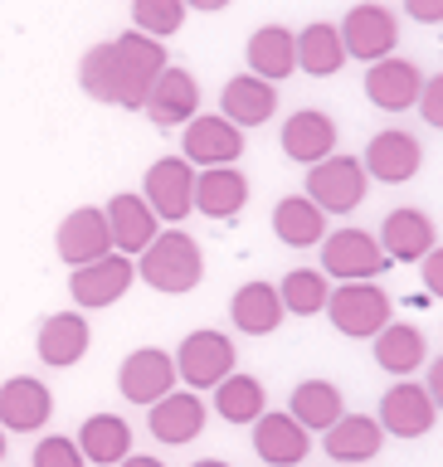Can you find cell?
Returning a JSON list of instances; mask_svg holds the SVG:
<instances>
[{
	"mask_svg": "<svg viewBox=\"0 0 443 467\" xmlns=\"http://www.w3.org/2000/svg\"><path fill=\"white\" fill-rule=\"evenodd\" d=\"M181 156L190 161L195 171H210V166H234L244 156V131L229 122V117H210V112H195L181 131Z\"/></svg>",
	"mask_w": 443,
	"mask_h": 467,
	"instance_id": "10",
	"label": "cell"
},
{
	"mask_svg": "<svg viewBox=\"0 0 443 467\" xmlns=\"http://www.w3.org/2000/svg\"><path fill=\"white\" fill-rule=\"evenodd\" d=\"M273 112H278V88L254 78V73H234L225 83V93H219V117H229L239 131L263 127Z\"/></svg>",
	"mask_w": 443,
	"mask_h": 467,
	"instance_id": "24",
	"label": "cell"
},
{
	"mask_svg": "<svg viewBox=\"0 0 443 467\" xmlns=\"http://www.w3.org/2000/svg\"><path fill=\"white\" fill-rule=\"evenodd\" d=\"M185 15H190L185 0H132V29L146 39H161V44L185 25Z\"/></svg>",
	"mask_w": 443,
	"mask_h": 467,
	"instance_id": "36",
	"label": "cell"
},
{
	"mask_svg": "<svg viewBox=\"0 0 443 467\" xmlns=\"http://www.w3.org/2000/svg\"><path fill=\"white\" fill-rule=\"evenodd\" d=\"M142 112L152 117L156 127H185L190 117L200 112V83H195V73L166 64V68L156 73V83H152V93H146Z\"/></svg>",
	"mask_w": 443,
	"mask_h": 467,
	"instance_id": "15",
	"label": "cell"
},
{
	"mask_svg": "<svg viewBox=\"0 0 443 467\" xmlns=\"http://www.w3.org/2000/svg\"><path fill=\"white\" fill-rule=\"evenodd\" d=\"M54 419V394L35 375H15L0 385V429L5 433H39Z\"/></svg>",
	"mask_w": 443,
	"mask_h": 467,
	"instance_id": "16",
	"label": "cell"
},
{
	"mask_svg": "<svg viewBox=\"0 0 443 467\" xmlns=\"http://www.w3.org/2000/svg\"><path fill=\"white\" fill-rule=\"evenodd\" d=\"M405 10L419 25H443V0H405Z\"/></svg>",
	"mask_w": 443,
	"mask_h": 467,
	"instance_id": "40",
	"label": "cell"
},
{
	"mask_svg": "<svg viewBox=\"0 0 443 467\" xmlns=\"http://www.w3.org/2000/svg\"><path fill=\"white\" fill-rule=\"evenodd\" d=\"M244 58H248V73H254V78L278 88L283 78L298 73V35H292L288 25H258L254 35H248Z\"/></svg>",
	"mask_w": 443,
	"mask_h": 467,
	"instance_id": "21",
	"label": "cell"
},
{
	"mask_svg": "<svg viewBox=\"0 0 443 467\" xmlns=\"http://www.w3.org/2000/svg\"><path fill=\"white\" fill-rule=\"evenodd\" d=\"M298 68L307 78H332L346 68V49H342V29L332 20H312L298 29Z\"/></svg>",
	"mask_w": 443,
	"mask_h": 467,
	"instance_id": "31",
	"label": "cell"
},
{
	"mask_svg": "<svg viewBox=\"0 0 443 467\" xmlns=\"http://www.w3.org/2000/svg\"><path fill=\"white\" fill-rule=\"evenodd\" d=\"M361 166L371 181L380 185H405V181H415L419 166H424V151H419V141L409 137V131L400 127H385V131H375L371 146H365V156H361Z\"/></svg>",
	"mask_w": 443,
	"mask_h": 467,
	"instance_id": "14",
	"label": "cell"
},
{
	"mask_svg": "<svg viewBox=\"0 0 443 467\" xmlns=\"http://www.w3.org/2000/svg\"><path fill=\"white\" fill-rule=\"evenodd\" d=\"M273 234L288 248H312V244L327 239L332 229H327V214H322L307 195H288V200L273 204Z\"/></svg>",
	"mask_w": 443,
	"mask_h": 467,
	"instance_id": "32",
	"label": "cell"
},
{
	"mask_svg": "<svg viewBox=\"0 0 443 467\" xmlns=\"http://www.w3.org/2000/svg\"><path fill=\"white\" fill-rule=\"evenodd\" d=\"M278 141H283V156H292L298 166H317V161H327L336 151V122L317 108H302L283 122Z\"/></svg>",
	"mask_w": 443,
	"mask_h": 467,
	"instance_id": "25",
	"label": "cell"
},
{
	"mask_svg": "<svg viewBox=\"0 0 443 467\" xmlns=\"http://www.w3.org/2000/svg\"><path fill=\"white\" fill-rule=\"evenodd\" d=\"M322 448H327L332 462H371L385 448V429H380L375 414H342L322 433Z\"/></svg>",
	"mask_w": 443,
	"mask_h": 467,
	"instance_id": "26",
	"label": "cell"
},
{
	"mask_svg": "<svg viewBox=\"0 0 443 467\" xmlns=\"http://www.w3.org/2000/svg\"><path fill=\"white\" fill-rule=\"evenodd\" d=\"M365 190H371V175H365L361 161L332 151L327 161L307 166V190H302V195L312 200L322 214H351L365 200Z\"/></svg>",
	"mask_w": 443,
	"mask_h": 467,
	"instance_id": "4",
	"label": "cell"
},
{
	"mask_svg": "<svg viewBox=\"0 0 443 467\" xmlns=\"http://www.w3.org/2000/svg\"><path fill=\"white\" fill-rule=\"evenodd\" d=\"M88 346H93V327H88L83 312H54V317H44L39 331H35V356L44 365H54V370L79 365L88 356Z\"/></svg>",
	"mask_w": 443,
	"mask_h": 467,
	"instance_id": "18",
	"label": "cell"
},
{
	"mask_svg": "<svg viewBox=\"0 0 443 467\" xmlns=\"http://www.w3.org/2000/svg\"><path fill=\"white\" fill-rule=\"evenodd\" d=\"M424 93V78L409 58L390 54V58H375L365 64V98L375 102L380 112H409Z\"/></svg>",
	"mask_w": 443,
	"mask_h": 467,
	"instance_id": "19",
	"label": "cell"
},
{
	"mask_svg": "<svg viewBox=\"0 0 443 467\" xmlns=\"http://www.w3.org/2000/svg\"><path fill=\"white\" fill-rule=\"evenodd\" d=\"M336 467H361V462H336Z\"/></svg>",
	"mask_w": 443,
	"mask_h": 467,
	"instance_id": "46",
	"label": "cell"
},
{
	"mask_svg": "<svg viewBox=\"0 0 443 467\" xmlns=\"http://www.w3.org/2000/svg\"><path fill=\"white\" fill-rule=\"evenodd\" d=\"M117 467H166V462H161V458H146V452H127Z\"/></svg>",
	"mask_w": 443,
	"mask_h": 467,
	"instance_id": "42",
	"label": "cell"
},
{
	"mask_svg": "<svg viewBox=\"0 0 443 467\" xmlns=\"http://www.w3.org/2000/svg\"><path fill=\"white\" fill-rule=\"evenodd\" d=\"M142 200L152 204L156 219L181 224V219L195 210V166H190L185 156H161L156 166H146V175H142Z\"/></svg>",
	"mask_w": 443,
	"mask_h": 467,
	"instance_id": "8",
	"label": "cell"
},
{
	"mask_svg": "<svg viewBox=\"0 0 443 467\" xmlns=\"http://www.w3.org/2000/svg\"><path fill=\"white\" fill-rule=\"evenodd\" d=\"M229 0H185V10H200V15H215V10H225Z\"/></svg>",
	"mask_w": 443,
	"mask_h": 467,
	"instance_id": "43",
	"label": "cell"
},
{
	"mask_svg": "<svg viewBox=\"0 0 443 467\" xmlns=\"http://www.w3.org/2000/svg\"><path fill=\"white\" fill-rule=\"evenodd\" d=\"M434 219L424 214V210H390L385 219H380V248H385V258L390 263H419L424 254L434 248Z\"/></svg>",
	"mask_w": 443,
	"mask_h": 467,
	"instance_id": "23",
	"label": "cell"
},
{
	"mask_svg": "<svg viewBox=\"0 0 443 467\" xmlns=\"http://www.w3.org/2000/svg\"><path fill=\"white\" fill-rule=\"evenodd\" d=\"M278 297H283L288 317H317V312H327L332 277L322 268H292L283 283H278Z\"/></svg>",
	"mask_w": 443,
	"mask_h": 467,
	"instance_id": "35",
	"label": "cell"
},
{
	"mask_svg": "<svg viewBox=\"0 0 443 467\" xmlns=\"http://www.w3.org/2000/svg\"><path fill=\"white\" fill-rule=\"evenodd\" d=\"M283 297H278L273 283H244L239 292L229 297V321L239 327L244 336H273L283 327Z\"/></svg>",
	"mask_w": 443,
	"mask_h": 467,
	"instance_id": "30",
	"label": "cell"
},
{
	"mask_svg": "<svg viewBox=\"0 0 443 467\" xmlns=\"http://www.w3.org/2000/svg\"><path fill=\"white\" fill-rule=\"evenodd\" d=\"M132 283H137V258H127L112 248V254H102V258L69 273V297L79 312H102V306L122 302L132 292Z\"/></svg>",
	"mask_w": 443,
	"mask_h": 467,
	"instance_id": "5",
	"label": "cell"
},
{
	"mask_svg": "<svg viewBox=\"0 0 443 467\" xmlns=\"http://www.w3.org/2000/svg\"><path fill=\"white\" fill-rule=\"evenodd\" d=\"M29 462H35V467H83V452H79V443H73V438L49 433L44 443H35Z\"/></svg>",
	"mask_w": 443,
	"mask_h": 467,
	"instance_id": "37",
	"label": "cell"
},
{
	"mask_svg": "<svg viewBox=\"0 0 443 467\" xmlns=\"http://www.w3.org/2000/svg\"><path fill=\"white\" fill-rule=\"evenodd\" d=\"M102 214H108V234H112V248L127 258H137L146 244L161 234V219L152 214V204H146L142 195H112L108 204H102Z\"/></svg>",
	"mask_w": 443,
	"mask_h": 467,
	"instance_id": "22",
	"label": "cell"
},
{
	"mask_svg": "<svg viewBox=\"0 0 443 467\" xmlns=\"http://www.w3.org/2000/svg\"><path fill=\"white\" fill-rule=\"evenodd\" d=\"M205 423H210V409H205L195 389H171L156 404H146V429H152L156 443H171V448L195 443L205 433Z\"/></svg>",
	"mask_w": 443,
	"mask_h": 467,
	"instance_id": "12",
	"label": "cell"
},
{
	"mask_svg": "<svg viewBox=\"0 0 443 467\" xmlns=\"http://www.w3.org/2000/svg\"><path fill=\"white\" fill-rule=\"evenodd\" d=\"M175 385H181V375H175V360L161 346H137L122 365H117V389H122V400L142 404V409L156 404L161 394H171Z\"/></svg>",
	"mask_w": 443,
	"mask_h": 467,
	"instance_id": "11",
	"label": "cell"
},
{
	"mask_svg": "<svg viewBox=\"0 0 443 467\" xmlns=\"http://www.w3.org/2000/svg\"><path fill=\"white\" fill-rule=\"evenodd\" d=\"M371 350H375V365L385 375H415L424 356H429V341H424L419 327H409V321H390V327H380L371 336Z\"/></svg>",
	"mask_w": 443,
	"mask_h": 467,
	"instance_id": "29",
	"label": "cell"
},
{
	"mask_svg": "<svg viewBox=\"0 0 443 467\" xmlns=\"http://www.w3.org/2000/svg\"><path fill=\"white\" fill-rule=\"evenodd\" d=\"M385 248L375 244V234L365 229H336L322 239V273L336 283H375L385 273Z\"/></svg>",
	"mask_w": 443,
	"mask_h": 467,
	"instance_id": "7",
	"label": "cell"
},
{
	"mask_svg": "<svg viewBox=\"0 0 443 467\" xmlns=\"http://www.w3.org/2000/svg\"><path fill=\"white\" fill-rule=\"evenodd\" d=\"M390 292L380 283H336L327 297V317L332 327L351 336V341H371L380 327H390Z\"/></svg>",
	"mask_w": 443,
	"mask_h": 467,
	"instance_id": "3",
	"label": "cell"
},
{
	"mask_svg": "<svg viewBox=\"0 0 443 467\" xmlns=\"http://www.w3.org/2000/svg\"><path fill=\"white\" fill-rule=\"evenodd\" d=\"M380 429L395 433V438H424L434 429L438 409L429 400V389L415 385V379H400L395 389H385V400H380Z\"/></svg>",
	"mask_w": 443,
	"mask_h": 467,
	"instance_id": "20",
	"label": "cell"
},
{
	"mask_svg": "<svg viewBox=\"0 0 443 467\" xmlns=\"http://www.w3.org/2000/svg\"><path fill=\"white\" fill-rule=\"evenodd\" d=\"M190 467H229V462H219V458H200V462H190Z\"/></svg>",
	"mask_w": 443,
	"mask_h": 467,
	"instance_id": "44",
	"label": "cell"
},
{
	"mask_svg": "<svg viewBox=\"0 0 443 467\" xmlns=\"http://www.w3.org/2000/svg\"><path fill=\"white\" fill-rule=\"evenodd\" d=\"M248 204V175L239 166L195 171V210L205 219H234Z\"/></svg>",
	"mask_w": 443,
	"mask_h": 467,
	"instance_id": "27",
	"label": "cell"
},
{
	"mask_svg": "<svg viewBox=\"0 0 443 467\" xmlns=\"http://www.w3.org/2000/svg\"><path fill=\"white\" fill-rule=\"evenodd\" d=\"M419 263H424V287H429L434 297H443V248L434 244V248H429V254H424Z\"/></svg>",
	"mask_w": 443,
	"mask_h": 467,
	"instance_id": "39",
	"label": "cell"
},
{
	"mask_svg": "<svg viewBox=\"0 0 443 467\" xmlns=\"http://www.w3.org/2000/svg\"><path fill=\"white\" fill-rule=\"evenodd\" d=\"M254 452L269 467H298V462H307V452H312V433H307L288 409H278V414L263 409L254 419Z\"/></svg>",
	"mask_w": 443,
	"mask_h": 467,
	"instance_id": "17",
	"label": "cell"
},
{
	"mask_svg": "<svg viewBox=\"0 0 443 467\" xmlns=\"http://www.w3.org/2000/svg\"><path fill=\"white\" fill-rule=\"evenodd\" d=\"M166 64L171 58H166V44L161 39H146V35H137V29H122L117 39H98L93 49L79 58V88L93 102L142 112L156 73Z\"/></svg>",
	"mask_w": 443,
	"mask_h": 467,
	"instance_id": "1",
	"label": "cell"
},
{
	"mask_svg": "<svg viewBox=\"0 0 443 467\" xmlns=\"http://www.w3.org/2000/svg\"><path fill=\"white\" fill-rule=\"evenodd\" d=\"M342 29V49L346 58H361V64H375V58H390L395 44H400V20L375 5V0H365V5H351L346 20L336 25Z\"/></svg>",
	"mask_w": 443,
	"mask_h": 467,
	"instance_id": "9",
	"label": "cell"
},
{
	"mask_svg": "<svg viewBox=\"0 0 443 467\" xmlns=\"http://www.w3.org/2000/svg\"><path fill=\"white\" fill-rule=\"evenodd\" d=\"M215 409H219V419H225V423H254L263 409H269V394H263V385L254 375L229 370L215 385Z\"/></svg>",
	"mask_w": 443,
	"mask_h": 467,
	"instance_id": "34",
	"label": "cell"
},
{
	"mask_svg": "<svg viewBox=\"0 0 443 467\" xmlns=\"http://www.w3.org/2000/svg\"><path fill=\"white\" fill-rule=\"evenodd\" d=\"M54 248L69 268H83L102 254H112V234H108V214L102 204H79V210L64 214V224L54 234Z\"/></svg>",
	"mask_w": 443,
	"mask_h": 467,
	"instance_id": "13",
	"label": "cell"
},
{
	"mask_svg": "<svg viewBox=\"0 0 443 467\" xmlns=\"http://www.w3.org/2000/svg\"><path fill=\"white\" fill-rule=\"evenodd\" d=\"M0 458H5V429H0Z\"/></svg>",
	"mask_w": 443,
	"mask_h": 467,
	"instance_id": "45",
	"label": "cell"
},
{
	"mask_svg": "<svg viewBox=\"0 0 443 467\" xmlns=\"http://www.w3.org/2000/svg\"><path fill=\"white\" fill-rule=\"evenodd\" d=\"M288 414L302 423L307 433H327L336 419L346 414V404H342V389L332 385V379H302L298 389H292V404H288Z\"/></svg>",
	"mask_w": 443,
	"mask_h": 467,
	"instance_id": "33",
	"label": "cell"
},
{
	"mask_svg": "<svg viewBox=\"0 0 443 467\" xmlns=\"http://www.w3.org/2000/svg\"><path fill=\"white\" fill-rule=\"evenodd\" d=\"M175 375H181L185 389H215L219 379H225L234 370V360H239V350H234V341L225 331L215 327H200L190 331L181 346H175Z\"/></svg>",
	"mask_w": 443,
	"mask_h": 467,
	"instance_id": "6",
	"label": "cell"
},
{
	"mask_svg": "<svg viewBox=\"0 0 443 467\" xmlns=\"http://www.w3.org/2000/svg\"><path fill=\"white\" fill-rule=\"evenodd\" d=\"M79 452H83V462H93V467H117L132 452V429H127V419L122 414H88L79 423Z\"/></svg>",
	"mask_w": 443,
	"mask_h": 467,
	"instance_id": "28",
	"label": "cell"
},
{
	"mask_svg": "<svg viewBox=\"0 0 443 467\" xmlns=\"http://www.w3.org/2000/svg\"><path fill=\"white\" fill-rule=\"evenodd\" d=\"M415 108H419V117H424V122L443 131V73H434V78L424 83V93H419V102H415Z\"/></svg>",
	"mask_w": 443,
	"mask_h": 467,
	"instance_id": "38",
	"label": "cell"
},
{
	"mask_svg": "<svg viewBox=\"0 0 443 467\" xmlns=\"http://www.w3.org/2000/svg\"><path fill=\"white\" fill-rule=\"evenodd\" d=\"M200 277H205V254H200L195 234H185V229L156 234L137 254V283H146L161 297H185V292L200 287Z\"/></svg>",
	"mask_w": 443,
	"mask_h": 467,
	"instance_id": "2",
	"label": "cell"
},
{
	"mask_svg": "<svg viewBox=\"0 0 443 467\" xmlns=\"http://www.w3.org/2000/svg\"><path fill=\"white\" fill-rule=\"evenodd\" d=\"M424 389H429V400H434V409H438V414H443V356L429 365V385H424Z\"/></svg>",
	"mask_w": 443,
	"mask_h": 467,
	"instance_id": "41",
	"label": "cell"
}]
</instances>
